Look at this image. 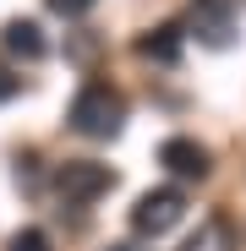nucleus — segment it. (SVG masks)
I'll return each mask as SVG.
<instances>
[{
    "mask_svg": "<svg viewBox=\"0 0 246 251\" xmlns=\"http://www.w3.org/2000/svg\"><path fill=\"white\" fill-rule=\"evenodd\" d=\"M120 126H126V99H120L109 82H88L77 99H71V131L82 137H115Z\"/></svg>",
    "mask_w": 246,
    "mask_h": 251,
    "instance_id": "f257e3e1",
    "label": "nucleus"
},
{
    "mask_svg": "<svg viewBox=\"0 0 246 251\" xmlns=\"http://www.w3.org/2000/svg\"><path fill=\"white\" fill-rule=\"evenodd\" d=\"M186 33L208 50L235 44V0H191L186 6Z\"/></svg>",
    "mask_w": 246,
    "mask_h": 251,
    "instance_id": "f03ea898",
    "label": "nucleus"
},
{
    "mask_svg": "<svg viewBox=\"0 0 246 251\" xmlns=\"http://www.w3.org/2000/svg\"><path fill=\"white\" fill-rule=\"evenodd\" d=\"M186 213V197L175 186H159V191H142L137 207H132V229L137 235H164V229H175Z\"/></svg>",
    "mask_w": 246,
    "mask_h": 251,
    "instance_id": "7ed1b4c3",
    "label": "nucleus"
},
{
    "mask_svg": "<svg viewBox=\"0 0 246 251\" xmlns=\"http://www.w3.org/2000/svg\"><path fill=\"white\" fill-rule=\"evenodd\" d=\"M115 186V170L109 164H93V158H71L66 170L55 175V191L66 197V207H82V202H93L99 191Z\"/></svg>",
    "mask_w": 246,
    "mask_h": 251,
    "instance_id": "20e7f679",
    "label": "nucleus"
},
{
    "mask_svg": "<svg viewBox=\"0 0 246 251\" xmlns=\"http://www.w3.org/2000/svg\"><path fill=\"white\" fill-rule=\"evenodd\" d=\"M159 164L170 175H181V180H202V175H208V148H197L191 137H170L159 148Z\"/></svg>",
    "mask_w": 246,
    "mask_h": 251,
    "instance_id": "39448f33",
    "label": "nucleus"
},
{
    "mask_svg": "<svg viewBox=\"0 0 246 251\" xmlns=\"http://www.w3.org/2000/svg\"><path fill=\"white\" fill-rule=\"evenodd\" d=\"M0 44H6L11 55H22V60H38L50 44H44V33H38V22H27V17H17V22H6L0 27Z\"/></svg>",
    "mask_w": 246,
    "mask_h": 251,
    "instance_id": "423d86ee",
    "label": "nucleus"
},
{
    "mask_svg": "<svg viewBox=\"0 0 246 251\" xmlns=\"http://www.w3.org/2000/svg\"><path fill=\"white\" fill-rule=\"evenodd\" d=\"M181 251H235V229H230V219H202V224L186 235Z\"/></svg>",
    "mask_w": 246,
    "mask_h": 251,
    "instance_id": "0eeeda50",
    "label": "nucleus"
},
{
    "mask_svg": "<svg viewBox=\"0 0 246 251\" xmlns=\"http://www.w3.org/2000/svg\"><path fill=\"white\" fill-rule=\"evenodd\" d=\"M137 55L159 60V66H175L181 60V27H153L148 38H137Z\"/></svg>",
    "mask_w": 246,
    "mask_h": 251,
    "instance_id": "6e6552de",
    "label": "nucleus"
},
{
    "mask_svg": "<svg viewBox=\"0 0 246 251\" xmlns=\"http://www.w3.org/2000/svg\"><path fill=\"white\" fill-rule=\"evenodd\" d=\"M6 251H50V235H44V229H17Z\"/></svg>",
    "mask_w": 246,
    "mask_h": 251,
    "instance_id": "1a4fd4ad",
    "label": "nucleus"
},
{
    "mask_svg": "<svg viewBox=\"0 0 246 251\" xmlns=\"http://www.w3.org/2000/svg\"><path fill=\"white\" fill-rule=\"evenodd\" d=\"M93 6H99V0H50V11H60V17H82Z\"/></svg>",
    "mask_w": 246,
    "mask_h": 251,
    "instance_id": "9d476101",
    "label": "nucleus"
},
{
    "mask_svg": "<svg viewBox=\"0 0 246 251\" xmlns=\"http://www.w3.org/2000/svg\"><path fill=\"white\" fill-rule=\"evenodd\" d=\"M22 93V76H11L6 66H0V104H6V99H17Z\"/></svg>",
    "mask_w": 246,
    "mask_h": 251,
    "instance_id": "9b49d317",
    "label": "nucleus"
},
{
    "mask_svg": "<svg viewBox=\"0 0 246 251\" xmlns=\"http://www.w3.org/2000/svg\"><path fill=\"white\" fill-rule=\"evenodd\" d=\"M109 251H148V246H132V240H126V246H109Z\"/></svg>",
    "mask_w": 246,
    "mask_h": 251,
    "instance_id": "f8f14e48",
    "label": "nucleus"
}]
</instances>
